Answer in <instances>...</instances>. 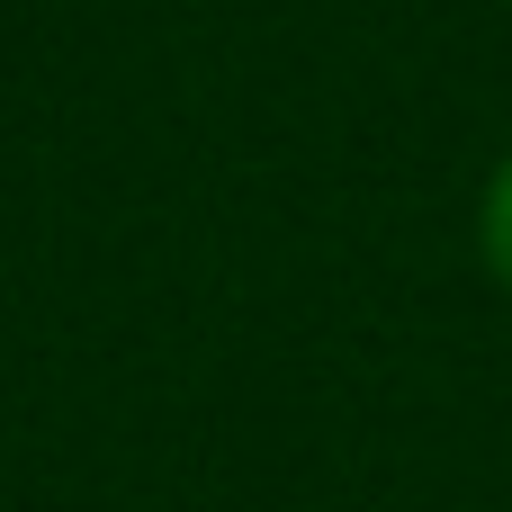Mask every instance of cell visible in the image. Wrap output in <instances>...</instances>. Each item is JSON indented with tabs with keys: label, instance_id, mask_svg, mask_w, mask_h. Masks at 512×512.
Wrapping results in <instances>:
<instances>
[{
	"label": "cell",
	"instance_id": "obj_1",
	"mask_svg": "<svg viewBox=\"0 0 512 512\" xmlns=\"http://www.w3.org/2000/svg\"><path fill=\"white\" fill-rule=\"evenodd\" d=\"M495 261H504V279H512V180H504V198H495Z\"/></svg>",
	"mask_w": 512,
	"mask_h": 512
}]
</instances>
